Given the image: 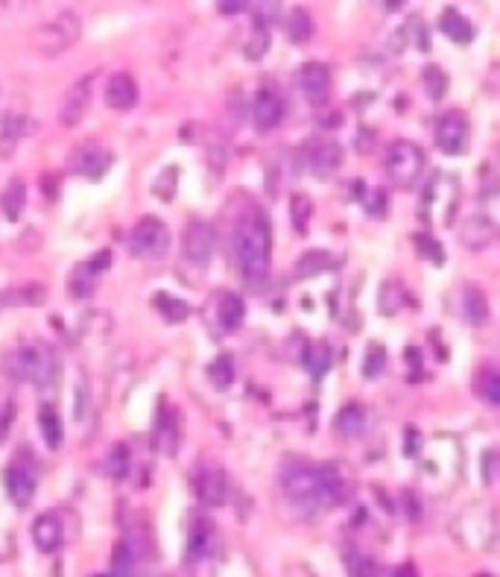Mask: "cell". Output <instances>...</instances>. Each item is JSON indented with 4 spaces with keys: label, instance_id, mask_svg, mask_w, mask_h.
I'll list each match as a JSON object with an SVG mask.
<instances>
[{
    "label": "cell",
    "instance_id": "6da1fadb",
    "mask_svg": "<svg viewBox=\"0 0 500 577\" xmlns=\"http://www.w3.org/2000/svg\"><path fill=\"white\" fill-rule=\"evenodd\" d=\"M232 255L237 273L249 291L261 293L269 278V255H273V235H269L266 214L258 206H249L246 214L237 217L232 232Z\"/></svg>",
    "mask_w": 500,
    "mask_h": 577
},
{
    "label": "cell",
    "instance_id": "7a4b0ae2",
    "mask_svg": "<svg viewBox=\"0 0 500 577\" xmlns=\"http://www.w3.org/2000/svg\"><path fill=\"white\" fill-rule=\"evenodd\" d=\"M281 487H284L287 502L304 516H319L325 510L334 507L328 484H325L322 464L316 466V464H307V460H293V464L284 466Z\"/></svg>",
    "mask_w": 500,
    "mask_h": 577
},
{
    "label": "cell",
    "instance_id": "3957f363",
    "mask_svg": "<svg viewBox=\"0 0 500 577\" xmlns=\"http://www.w3.org/2000/svg\"><path fill=\"white\" fill-rule=\"evenodd\" d=\"M6 370L15 381H35L42 390H50L62 375L56 355L42 343H24L21 349H15L9 355Z\"/></svg>",
    "mask_w": 500,
    "mask_h": 577
},
{
    "label": "cell",
    "instance_id": "277c9868",
    "mask_svg": "<svg viewBox=\"0 0 500 577\" xmlns=\"http://www.w3.org/2000/svg\"><path fill=\"white\" fill-rule=\"evenodd\" d=\"M383 168H387V176H389L392 185L407 191L421 179V170H425V152H421L419 144L398 138L387 147Z\"/></svg>",
    "mask_w": 500,
    "mask_h": 577
},
{
    "label": "cell",
    "instance_id": "5b68a950",
    "mask_svg": "<svg viewBox=\"0 0 500 577\" xmlns=\"http://www.w3.org/2000/svg\"><path fill=\"white\" fill-rule=\"evenodd\" d=\"M170 229L158 217H141L129 232V253L141 261H161L170 253Z\"/></svg>",
    "mask_w": 500,
    "mask_h": 577
},
{
    "label": "cell",
    "instance_id": "8992f818",
    "mask_svg": "<svg viewBox=\"0 0 500 577\" xmlns=\"http://www.w3.org/2000/svg\"><path fill=\"white\" fill-rule=\"evenodd\" d=\"M82 35V18L76 12H62L53 21L42 24L33 35V47L42 56H59L67 47L80 42Z\"/></svg>",
    "mask_w": 500,
    "mask_h": 577
},
{
    "label": "cell",
    "instance_id": "52a82bcc",
    "mask_svg": "<svg viewBox=\"0 0 500 577\" xmlns=\"http://www.w3.org/2000/svg\"><path fill=\"white\" fill-rule=\"evenodd\" d=\"M436 147L448 156H459V152L468 150L471 141V123L465 118V112L459 109H448L436 118V129H434Z\"/></svg>",
    "mask_w": 500,
    "mask_h": 577
},
{
    "label": "cell",
    "instance_id": "ba28073f",
    "mask_svg": "<svg viewBox=\"0 0 500 577\" xmlns=\"http://www.w3.org/2000/svg\"><path fill=\"white\" fill-rule=\"evenodd\" d=\"M109 264H112L109 249H100V253H94L88 261L76 264L71 278H67V291H71L73 300H91L94 291H97L100 276L109 270Z\"/></svg>",
    "mask_w": 500,
    "mask_h": 577
},
{
    "label": "cell",
    "instance_id": "9c48e42d",
    "mask_svg": "<svg viewBox=\"0 0 500 577\" xmlns=\"http://www.w3.org/2000/svg\"><path fill=\"white\" fill-rule=\"evenodd\" d=\"M181 255L196 267H205L211 261V255H214V229L205 220H188L185 232H181Z\"/></svg>",
    "mask_w": 500,
    "mask_h": 577
},
{
    "label": "cell",
    "instance_id": "30bf717a",
    "mask_svg": "<svg viewBox=\"0 0 500 577\" xmlns=\"http://www.w3.org/2000/svg\"><path fill=\"white\" fill-rule=\"evenodd\" d=\"M109 165H112V156L94 141L80 144V147L71 152V159H67V170L76 173V176L91 179V182L103 179V173L109 170Z\"/></svg>",
    "mask_w": 500,
    "mask_h": 577
},
{
    "label": "cell",
    "instance_id": "8fae6325",
    "mask_svg": "<svg viewBox=\"0 0 500 577\" xmlns=\"http://www.w3.org/2000/svg\"><path fill=\"white\" fill-rule=\"evenodd\" d=\"M304 159H307V168H311L313 176L328 179L342 168V147L331 138H316V141L307 144Z\"/></svg>",
    "mask_w": 500,
    "mask_h": 577
},
{
    "label": "cell",
    "instance_id": "7c38bea8",
    "mask_svg": "<svg viewBox=\"0 0 500 577\" xmlns=\"http://www.w3.org/2000/svg\"><path fill=\"white\" fill-rule=\"evenodd\" d=\"M299 89L307 103H313L316 109H322L331 97V71L322 62H304L299 68Z\"/></svg>",
    "mask_w": 500,
    "mask_h": 577
},
{
    "label": "cell",
    "instance_id": "4fadbf2b",
    "mask_svg": "<svg viewBox=\"0 0 500 577\" xmlns=\"http://www.w3.org/2000/svg\"><path fill=\"white\" fill-rule=\"evenodd\" d=\"M91 85H94V76H82V80H76L71 89H67L65 100L59 105L62 127L73 129L76 123H82L85 112H88V105H91Z\"/></svg>",
    "mask_w": 500,
    "mask_h": 577
},
{
    "label": "cell",
    "instance_id": "5bb4252c",
    "mask_svg": "<svg viewBox=\"0 0 500 577\" xmlns=\"http://www.w3.org/2000/svg\"><path fill=\"white\" fill-rule=\"evenodd\" d=\"M252 121H255V129L258 132H273L281 127L284 121V100L278 97L275 89H264L255 94L252 100Z\"/></svg>",
    "mask_w": 500,
    "mask_h": 577
},
{
    "label": "cell",
    "instance_id": "9a60e30c",
    "mask_svg": "<svg viewBox=\"0 0 500 577\" xmlns=\"http://www.w3.org/2000/svg\"><path fill=\"white\" fill-rule=\"evenodd\" d=\"M226 472L219 466H202L194 475V493L205 507H219L226 502Z\"/></svg>",
    "mask_w": 500,
    "mask_h": 577
},
{
    "label": "cell",
    "instance_id": "2e32d148",
    "mask_svg": "<svg viewBox=\"0 0 500 577\" xmlns=\"http://www.w3.org/2000/svg\"><path fill=\"white\" fill-rule=\"evenodd\" d=\"M4 487H6V495L12 498L18 507H27L35 495L38 478L30 466L12 464V466H6V472H4Z\"/></svg>",
    "mask_w": 500,
    "mask_h": 577
},
{
    "label": "cell",
    "instance_id": "e0dca14e",
    "mask_svg": "<svg viewBox=\"0 0 500 577\" xmlns=\"http://www.w3.org/2000/svg\"><path fill=\"white\" fill-rule=\"evenodd\" d=\"M179 442H181L179 413L170 410L167 405H161L158 419H156V434H152V446H156L165 457H173L179 451Z\"/></svg>",
    "mask_w": 500,
    "mask_h": 577
},
{
    "label": "cell",
    "instance_id": "ac0fdd59",
    "mask_svg": "<svg viewBox=\"0 0 500 577\" xmlns=\"http://www.w3.org/2000/svg\"><path fill=\"white\" fill-rule=\"evenodd\" d=\"M33 542L35 548L42 554H53V551H59L62 542H65V525H62V519L59 513H42L33 522Z\"/></svg>",
    "mask_w": 500,
    "mask_h": 577
},
{
    "label": "cell",
    "instance_id": "d6986e66",
    "mask_svg": "<svg viewBox=\"0 0 500 577\" xmlns=\"http://www.w3.org/2000/svg\"><path fill=\"white\" fill-rule=\"evenodd\" d=\"M105 103L118 112L135 109L138 105V82H135V76L127 71H118L114 76H109V82H105Z\"/></svg>",
    "mask_w": 500,
    "mask_h": 577
},
{
    "label": "cell",
    "instance_id": "ffe728a7",
    "mask_svg": "<svg viewBox=\"0 0 500 577\" xmlns=\"http://www.w3.org/2000/svg\"><path fill=\"white\" fill-rule=\"evenodd\" d=\"M38 127L30 118H24V114L18 112H6L4 118H0V159H9L18 147V141L24 136H30V132Z\"/></svg>",
    "mask_w": 500,
    "mask_h": 577
},
{
    "label": "cell",
    "instance_id": "44dd1931",
    "mask_svg": "<svg viewBox=\"0 0 500 577\" xmlns=\"http://www.w3.org/2000/svg\"><path fill=\"white\" fill-rule=\"evenodd\" d=\"M495 238H497V226H495V220L486 217V214L468 217L465 223H463V229H459V240H463V246L465 249H474V253H480V249H486V246H492Z\"/></svg>",
    "mask_w": 500,
    "mask_h": 577
},
{
    "label": "cell",
    "instance_id": "7402d4cb",
    "mask_svg": "<svg viewBox=\"0 0 500 577\" xmlns=\"http://www.w3.org/2000/svg\"><path fill=\"white\" fill-rule=\"evenodd\" d=\"M366 425H369V413L358 402H349L340 413L334 417V431L340 434L342 440H358L366 434Z\"/></svg>",
    "mask_w": 500,
    "mask_h": 577
},
{
    "label": "cell",
    "instance_id": "603a6c76",
    "mask_svg": "<svg viewBox=\"0 0 500 577\" xmlns=\"http://www.w3.org/2000/svg\"><path fill=\"white\" fill-rule=\"evenodd\" d=\"M214 522L205 516H196L194 525H190V534H188V560H205L214 548Z\"/></svg>",
    "mask_w": 500,
    "mask_h": 577
},
{
    "label": "cell",
    "instance_id": "cb8c5ba5",
    "mask_svg": "<svg viewBox=\"0 0 500 577\" xmlns=\"http://www.w3.org/2000/svg\"><path fill=\"white\" fill-rule=\"evenodd\" d=\"M322 472H325V484H328V493L334 498V507L349 502L351 493H354L351 469L345 464H322Z\"/></svg>",
    "mask_w": 500,
    "mask_h": 577
},
{
    "label": "cell",
    "instance_id": "d4e9b609",
    "mask_svg": "<svg viewBox=\"0 0 500 577\" xmlns=\"http://www.w3.org/2000/svg\"><path fill=\"white\" fill-rule=\"evenodd\" d=\"M459 305H463V316L468 325H486L488 320V300L483 293V287L477 285H465L463 296H459Z\"/></svg>",
    "mask_w": 500,
    "mask_h": 577
},
{
    "label": "cell",
    "instance_id": "484cf974",
    "mask_svg": "<svg viewBox=\"0 0 500 577\" xmlns=\"http://www.w3.org/2000/svg\"><path fill=\"white\" fill-rule=\"evenodd\" d=\"M439 30L445 33L450 42H457V44H471V42H474V24H471L465 15H459L454 6H448L445 12H442Z\"/></svg>",
    "mask_w": 500,
    "mask_h": 577
},
{
    "label": "cell",
    "instance_id": "4316f807",
    "mask_svg": "<svg viewBox=\"0 0 500 577\" xmlns=\"http://www.w3.org/2000/svg\"><path fill=\"white\" fill-rule=\"evenodd\" d=\"M243 316H246V305L237 293H223L217 300V323L223 331H237L243 325Z\"/></svg>",
    "mask_w": 500,
    "mask_h": 577
},
{
    "label": "cell",
    "instance_id": "83f0119b",
    "mask_svg": "<svg viewBox=\"0 0 500 577\" xmlns=\"http://www.w3.org/2000/svg\"><path fill=\"white\" fill-rule=\"evenodd\" d=\"M284 30H287V38H290L293 44L311 42V35H313V18H311V12H307L304 6L287 9V15H284Z\"/></svg>",
    "mask_w": 500,
    "mask_h": 577
},
{
    "label": "cell",
    "instance_id": "f1b7e54d",
    "mask_svg": "<svg viewBox=\"0 0 500 577\" xmlns=\"http://www.w3.org/2000/svg\"><path fill=\"white\" fill-rule=\"evenodd\" d=\"M302 363L307 367V372H311V378L319 381L325 372L331 370V363H334V352H331V346L319 340V343H307V349L302 352Z\"/></svg>",
    "mask_w": 500,
    "mask_h": 577
},
{
    "label": "cell",
    "instance_id": "f546056e",
    "mask_svg": "<svg viewBox=\"0 0 500 577\" xmlns=\"http://www.w3.org/2000/svg\"><path fill=\"white\" fill-rule=\"evenodd\" d=\"M129 469H132V451H129V442H114L112 451L105 455V475H109L114 484L129 478Z\"/></svg>",
    "mask_w": 500,
    "mask_h": 577
},
{
    "label": "cell",
    "instance_id": "4dcf8cb0",
    "mask_svg": "<svg viewBox=\"0 0 500 577\" xmlns=\"http://www.w3.org/2000/svg\"><path fill=\"white\" fill-rule=\"evenodd\" d=\"M38 428H42V437H44L47 448H50V451H56L62 446L65 431H62L59 410H56L53 405H42V410H38Z\"/></svg>",
    "mask_w": 500,
    "mask_h": 577
},
{
    "label": "cell",
    "instance_id": "1f68e13d",
    "mask_svg": "<svg viewBox=\"0 0 500 577\" xmlns=\"http://www.w3.org/2000/svg\"><path fill=\"white\" fill-rule=\"evenodd\" d=\"M24 206H27V185H24V179H12L6 185L4 194H0V211H4L6 220H18V217H21Z\"/></svg>",
    "mask_w": 500,
    "mask_h": 577
},
{
    "label": "cell",
    "instance_id": "d6a6232c",
    "mask_svg": "<svg viewBox=\"0 0 500 577\" xmlns=\"http://www.w3.org/2000/svg\"><path fill=\"white\" fill-rule=\"evenodd\" d=\"M331 264H334V258L325 253V249H311V253H304L299 261H296V278L319 276V273L328 270Z\"/></svg>",
    "mask_w": 500,
    "mask_h": 577
},
{
    "label": "cell",
    "instance_id": "836d02e7",
    "mask_svg": "<svg viewBox=\"0 0 500 577\" xmlns=\"http://www.w3.org/2000/svg\"><path fill=\"white\" fill-rule=\"evenodd\" d=\"M407 302H410V296L398 282H383L381 296H378V308H381L383 316H396Z\"/></svg>",
    "mask_w": 500,
    "mask_h": 577
},
{
    "label": "cell",
    "instance_id": "e575fe53",
    "mask_svg": "<svg viewBox=\"0 0 500 577\" xmlns=\"http://www.w3.org/2000/svg\"><path fill=\"white\" fill-rule=\"evenodd\" d=\"M47 300V287L44 285H24V287H15L0 296V308L4 305H42Z\"/></svg>",
    "mask_w": 500,
    "mask_h": 577
},
{
    "label": "cell",
    "instance_id": "d590c367",
    "mask_svg": "<svg viewBox=\"0 0 500 577\" xmlns=\"http://www.w3.org/2000/svg\"><path fill=\"white\" fill-rule=\"evenodd\" d=\"M243 53H246V59H249V62L264 59V56L269 53V27H266V24H258V21H255L252 33L246 35Z\"/></svg>",
    "mask_w": 500,
    "mask_h": 577
},
{
    "label": "cell",
    "instance_id": "8d00e7d4",
    "mask_svg": "<svg viewBox=\"0 0 500 577\" xmlns=\"http://www.w3.org/2000/svg\"><path fill=\"white\" fill-rule=\"evenodd\" d=\"M135 548L123 540L114 545V551H112V574L109 577H132L135 574Z\"/></svg>",
    "mask_w": 500,
    "mask_h": 577
},
{
    "label": "cell",
    "instance_id": "74e56055",
    "mask_svg": "<svg viewBox=\"0 0 500 577\" xmlns=\"http://www.w3.org/2000/svg\"><path fill=\"white\" fill-rule=\"evenodd\" d=\"M412 249H416V255L425 258V261H434V264L445 261V249H442V244L430 232H416V235H412Z\"/></svg>",
    "mask_w": 500,
    "mask_h": 577
},
{
    "label": "cell",
    "instance_id": "f35d334b",
    "mask_svg": "<svg viewBox=\"0 0 500 577\" xmlns=\"http://www.w3.org/2000/svg\"><path fill=\"white\" fill-rule=\"evenodd\" d=\"M311 214H313V203L307 194H293L290 199V223L299 235H307V226H311Z\"/></svg>",
    "mask_w": 500,
    "mask_h": 577
},
{
    "label": "cell",
    "instance_id": "ab89813d",
    "mask_svg": "<svg viewBox=\"0 0 500 577\" xmlns=\"http://www.w3.org/2000/svg\"><path fill=\"white\" fill-rule=\"evenodd\" d=\"M477 396L486 402L488 408H497L500 405V378L492 367H486L483 372L477 375Z\"/></svg>",
    "mask_w": 500,
    "mask_h": 577
},
{
    "label": "cell",
    "instance_id": "60d3db41",
    "mask_svg": "<svg viewBox=\"0 0 500 577\" xmlns=\"http://www.w3.org/2000/svg\"><path fill=\"white\" fill-rule=\"evenodd\" d=\"M208 381L214 384L217 390H228L235 381V361L228 355H219V358L208 367Z\"/></svg>",
    "mask_w": 500,
    "mask_h": 577
},
{
    "label": "cell",
    "instance_id": "b9f144b4",
    "mask_svg": "<svg viewBox=\"0 0 500 577\" xmlns=\"http://www.w3.org/2000/svg\"><path fill=\"white\" fill-rule=\"evenodd\" d=\"M387 367H389L387 349H383L381 343H372L366 349V358H363V375H366V378H378V375L387 372Z\"/></svg>",
    "mask_w": 500,
    "mask_h": 577
},
{
    "label": "cell",
    "instance_id": "7bdbcfd3",
    "mask_svg": "<svg viewBox=\"0 0 500 577\" xmlns=\"http://www.w3.org/2000/svg\"><path fill=\"white\" fill-rule=\"evenodd\" d=\"M425 91H427V97L430 100H442L445 97V91H448V74L439 68V65H427L425 68Z\"/></svg>",
    "mask_w": 500,
    "mask_h": 577
},
{
    "label": "cell",
    "instance_id": "ee69618b",
    "mask_svg": "<svg viewBox=\"0 0 500 577\" xmlns=\"http://www.w3.org/2000/svg\"><path fill=\"white\" fill-rule=\"evenodd\" d=\"M176 185H179V168H167V170L158 173L156 182H152V194H156L158 199H165V203H170V199L176 197Z\"/></svg>",
    "mask_w": 500,
    "mask_h": 577
},
{
    "label": "cell",
    "instance_id": "f6af8a7d",
    "mask_svg": "<svg viewBox=\"0 0 500 577\" xmlns=\"http://www.w3.org/2000/svg\"><path fill=\"white\" fill-rule=\"evenodd\" d=\"M156 308L165 314L167 323H185L188 320V305L181 300H173V296H167V293L156 296Z\"/></svg>",
    "mask_w": 500,
    "mask_h": 577
},
{
    "label": "cell",
    "instance_id": "bcb514c9",
    "mask_svg": "<svg viewBox=\"0 0 500 577\" xmlns=\"http://www.w3.org/2000/svg\"><path fill=\"white\" fill-rule=\"evenodd\" d=\"M88 410H91V384H88V378H80V384H76V408H73V417L76 419H85L88 417Z\"/></svg>",
    "mask_w": 500,
    "mask_h": 577
},
{
    "label": "cell",
    "instance_id": "7dc6e473",
    "mask_svg": "<svg viewBox=\"0 0 500 577\" xmlns=\"http://www.w3.org/2000/svg\"><path fill=\"white\" fill-rule=\"evenodd\" d=\"M15 419V402L6 396V393H0V442L6 440L9 434V425H12Z\"/></svg>",
    "mask_w": 500,
    "mask_h": 577
},
{
    "label": "cell",
    "instance_id": "c3c4849f",
    "mask_svg": "<svg viewBox=\"0 0 500 577\" xmlns=\"http://www.w3.org/2000/svg\"><path fill=\"white\" fill-rule=\"evenodd\" d=\"M363 206H366V211L372 217H381V214H387V211H389V197L378 188V191H372V197H363Z\"/></svg>",
    "mask_w": 500,
    "mask_h": 577
},
{
    "label": "cell",
    "instance_id": "681fc988",
    "mask_svg": "<svg viewBox=\"0 0 500 577\" xmlns=\"http://www.w3.org/2000/svg\"><path fill=\"white\" fill-rule=\"evenodd\" d=\"M404 455L407 457H421V434L416 425L404 428Z\"/></svg>",
    "mask_w": 500,
    "mask_h": 577
},
{
    "label": "cell",
    "instance_id": "f907efd6",
    "mask_svg": "<svg viewBox=\"0 0 500 577\" xmlns=\"http://www.w3.org/2000/svg\"><path fill=\"white\" fill-rule=\"evenodd\" d=\"M351 577H381L378 565L369 557H354L351 560Z\"/></svg>",
    "mask_w": 500,
    "mask_h": 577
},
{
    "label": "cell",
    "instance_id": "816d5d0a",
    "mask_svg": "<svg viewBox=\"0 0 500 577\" xmlns=\"http://www.w3.org/2000/svg\"><path fill=\"white\" fill-rule=\"evenodd\" d=\"M483 480L488 487L497 480V451L495 448H488L486 455H483Z\"/></svg>",
    "mask_w": 500,
    "mask_h": 577
},
{
    "label": "cell",
    "instance_id": "f5cc1de1",
    "mask_svg": "<svg viewBox=\"0 0 500 577\" xmlns=\"http://www.w3.org/2000/svg\"><path fill=\"white\" fill-rule=\"evenodd\" d=\"M18 244H21V253H38V249H42V232L27 229V232L18 238Z\"/></svg>",
    "mask_w": 500,
    "mask_h": 577
},
{
    "label": "cell",
    "instance_id": "db71d44e",
    "mask_svg": "<svg viewBox=\"0 0 500 577\" xmlns=\"http://www.w3.org/2000/svg\"><path fill=\"white\" fill-rule=\"evenodd\" d=\"M404 358H407V370H412V378L421 375V349L419 346H407L404 349Z\"/></svg>",
    "mask_w": 500,
    "mask_h": 577
},
{
    "label": "cell",
    "instance_id": "11a10c76",
    "mask_svg": "<svg viewBox=\"0 0 500 577\" xmlns=\"http://www.w3.org/2000/svg\"><path fill=\"white\" fill-rule=\"evenodd\" d=\"M354 147H358V152H372L374 147V132L369 127H363L358 132V138H354Z\"/></svg>",
    "mask_w": 500,
    "mask_h": 577
},
{
    "label": "cell",
    "instance_id": "9f6ffc18",
    "mask_svg": "<svg viewBox=\"0 0 500 577\" xmlns=\"http://www.w3.org/2000/svg\"><path fill=\"white\" fill-rule=\"evenodd\" d=\"M404 510H407L410 519H419L421 516V507H419L416 493H404Z\"/></svg>",
    "mask_w": 500,
    "mask_h": 577
},
{
    "label": "cell",
    "instance_id": "6f0895ef",
    "mask_svg": "<svg viewBox=\"0 0 500 577\" xmlns=\"http://www.w3.org/2000/svg\"><path fill=\"white\" fill-rule=\"evenodd\" d=\"M217 9L223 15H237V12H243V9H249V4H243V0H226V4H217Z\"/></svg>",
    "mask_w": 500,
    "mask_h": 577
},
{
    "label": "cell",
    "instance_id": "680465c9",
    "mask_svg": "<svg viewBox=\"0 0 500 577\" xmlns=\"http://www.w3.org/2000/svg\"><path fill=\"white\" fill-rule=\"evenodd\" d=\"M392 577H419V572H416V565H412V563H404V565H398L396 572H392Z\"/></svg>",
    "mask_w": 500,
    "mask_h": 577
},
{
    "label": "cell",
    "instance_id": "91938a15",
    "mask_svg": "<svg viewBox=\"0 0 500 577\" xmlns=\"http://www.w3.org/2000/svg\"><path fill=\"white\" fill-rule=\"evenodd\" d=\"M383 9H387V12H398L401 4H383Z\"/></svg>",
    "mask_w": 500,
    "mask_h": 577
},
{
    "label": "cell",
    "instance_id": "94428289",
    "mask_svg": "<svg viewBox=\"0 0 500 577\" xmlns=\"http://www.w3.org/2000/svg\"><path fill=\"white\" fill-rule=\"evenodd\" d=\"M91 577H105V574H91Z\"/></svg>",
    "mask_w": 500,
    "mask_h": 577
}]
</instances>
